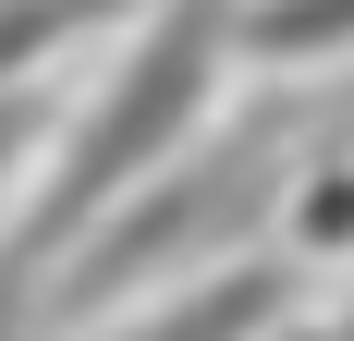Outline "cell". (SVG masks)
I'll use <instances>...</instances> for the list:
<instances>
[{
	"mask_svg": "<svg viewBox=\"0 0 354 341\" xmlns=\"http://www.w3.org/2000/svg\"><path fill=\"white\" fill-rule=\"evenodd\" d=\"M281 317H293V280H281V269H257V256H232V269L183 280L159 317H135L122 341H269Z\"/></svg>",
	"mask_w": 354,
	"mask_h": 341,
	"instance_id": "2",
	"label": "cell"
},
{
	"mask_svg": "<svg viewBox=\"0 0 354 341\" xmlns=\"http://www.w3.org/2000/svg\"><path fill=\"white\" fill-rule=\"evenodd\" d=\"M220 73H232V0H159L135 37H122V61L110 86H86L73 110H49V135H37V183L12 207V232H0V341L12 317L37 305V280L62 269V244L122 207L147 170H171L208 122Z\"/></svg>",
	"mask_w": 354,
	"mask_h": 341,
	"instance_id": "1",
	"label": "cell"
},
{
	"mask_svg": "<svg viewBox=\"0 0 354 341\" xmlns=\"http://www.w3.org/2000/svg\"><path fill=\"white\" fill-rule=\"evenodd\" d=\"M232 61L245 73H330V61H354V0H232Z\"/></svg>",
	"mask_w": 354,
	"mask_h": 341,
	"instance_id": "3",
	"label": "cell"
},
{
	"mask_svg": "<svg viewBox=\"0 0 354 341\" xmlns=\"http://www.w3.org/2000/svg\"><path fill=\"white\" fill-rule=\"evenodd\" d=\"M37 135H49V110H37V98H0V159H25Z\"/></svg>",
	"mask_w": 354,
	"mask_h": 341,
	"instance_id": "4",
	"label": "cell"
}]
</instances>
